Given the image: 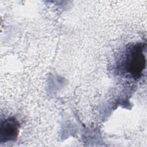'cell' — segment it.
I'll return each instance as SVG.
<instances>
[{
    "instance_id": "7a4b0ae2",
    "label": "cell",
    "mask_w": 147,
    "mask_h": 147,
    "mask_svg": "<svg viewBox=\"0 0 147 147\" xmlns=\"http://www.w3.org/2000/svg\"><path fill=\"white\" fill-rule=\"evenodd\" d=\"M19 132V123L14 118L6 119L1 125V140L7 142L14 140Z\"/></svg>"
},
{
    "instance_id": "6da1fadb",
    "label": "cell",
    "mask_w": 147,
    "mask_h": 147,
    "mask_svg": "<svg viewBox=\"0 0 147 147\" xmlns=\"http://www.w3.org/2000/svg\"><path fill=\"white\" fill-rule=\"evenodd\" d=\"M144 46L141 44H135L126 49L122 66L125 72L131 78L137 79L143 73L146 65Z\"/></svg>"
}]
</instances>
